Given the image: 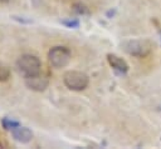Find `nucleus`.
Instances as JSON below:
<instances>
[{
	"instance_id": "nucleus-1",
	"label": "nucleus",
	"mask_w": 161,
	"mask_h": 149,
	"mask_svg": "<svg viewBox=\"0 0 161 149\" xmlns=\"http://www.w3.org/2000/svg\"><path fill=\"white\" fill-rule=\"evenodd\" d=\"M16 66L19 69V71L25 76H33L40 73L42 69V63L39 60V58H36L35 55H30V54H25L21 55L18 60H16Z\"/></svg>"
},
{
	"instance_id": "nucleus-2",
	"label": "nucleus",
	"mask_w": 161,
	"mask_h": 149,
	"mask_svg": "<svg viewBox=\"0 0 161 149\" xmlns=\"http://www.w3.org/2000/svg\"><path fill=\"white\" fill-rule=\"evenodd\" d=\"M63 83L64 85L74 91H80L84 90L88 86L89 83V78L87 74L78 71V70H69L67 73H64L63 75Z\"/></svg>"
},
{
	"instance_id": "nucleus-3",
	"label": "nucleus",
	"mask_w": 161,
	"mask_h": 149,
	"mask_svg": "<svg viewBox=\"0 0 161 149\" xmlns=\"http://www.w3.org/2000/svg\"><path fill=\"white\" fill-rule=\"evenodd\" d=\"M70 51L65 46H54L48 53V60L53 68H64L70 61Z\"/></svg>"
},
{
	"instance_id": "nucleus-4",
	"label": "nucleus",
	"mask_w": 161,
	"mask_h": 149,
	"mask_svg": "<svg viewBox=\"0 0 161 149\" xmlns=\"http://www.w3.org/2000/svg\"><path fill=\"white\" fill-rule=\"evenodd\" d=\"M151 48L152 46L147 40H128L123 43L125 51L136 58H143L148 55L151 51Z\"/></svg>"
},
{
	"instance_id": "nucleus-5",
	"label": "nucleus",
	"mask_w": 161,
	"mask_h": 149,
	"mask_svg": "<svg viewBox=\"0 0 161 149\" xmlns=\"http://www.w3.org/2000/svg\"><path fill=\"white\" fill-rule=\"evenodd\" d=\"M48 84H49L48 78L45 75H42L40 73L36 74V75L25 78V85L30 90H34V91H43V90H45Z\"/></svg>"
},
{
	"instance_id": "nucleus-6",
	"label": "nucleus",
	"mask_w": 161,
	"mask_h": 149,
	"mask_svg": "<svg viewBox=\"0 0 161 149\" xmlns=\"http://www.w3.org/2000/svg\"><path fill=\"white\" fill-rule=\"evenodd\" d=\"M11 135H13L14 140H16L18 143H21V144H26L33 139V131L29 128L21 126V125L13 129Z\"/></svg>"
},
{
	"instance_id": "nucleus-7",
	"label": "nucleus",
	"mask_w": 161,
	"mask_h": 149,
	"mask_svg": "<svg viewBox=\"0 0 161 149\" xmlns=\"http://www.w3.org/2000/svg\"><path fill=\"white\" fill-rule=\"evenodd\" d=\"M107 60L108 64L112 66V69L114 71H117L118 74H126L128 70V64L119 56L114 55V54H107Z\"/></svg>"
},
{
	"instance_id": "nucleus-8",
	"label": "nucleus",
	"mask_w": 161,
	"mask_h": 149,
	"mask_svg": "<svg viewBox=\"0 0 161 149\" xmlns=\"http://www.w3.org/2000/svg\"><path fill=\"white\" fill-rule=\"evenodd\" d=\"M1 125H3V128H4L5 130H13V129L20 126V121H19V120H15V119H13V118L5 116V118L1 119Z\"/></svg>"
},
{
	"instance_id": "nucleus-9",
	"label": "nucleus",
	"mask_w": 161,
	"mask_h": 149,
	"mask_svg": "<svg viewBox=\"0 0 161 149\" xmlns=\"http://www.w3.org/2000/svg\"><path fill=\"white\" fill-rule=\"evenodd\" d=\"M10 78V69L0 63V81H6Z\"/></svg>"
},
{
	"instance_id": "nucleus-10",
	"label": "nucleus",
	"mask_w": 161,
	"mask_h": 149,
	"mask_svg": "<svg viewBox=\"0 0 161 149\" xmlns=\"http://www.w3.org/2000/svg\"><path fill=\"white\" fill-rule=\"evenodd\" d=\"M62 24L65 25L67 28L75 29V28L79 26V20H77V19H67V20H62Z\"/></svg>"
},
{
	"instance_id": "nucleus-11",
	"label": "nucleus",
	"mask_w": 161,
	"mask_h": 149,
	"mask_svg": "<svg viewBox=\"0 0 161 149\" xmlns=\"http://www.w3.org/2000/svg\"><path fill=\"white\" fill-rule=\"evenodd\" d=\"M73 10L75 11V13H78V14H88V10H87V8L84 6V5H82V4H75L74 5V8H73Z\"/></svg>"
},
{
	"instance_id": "nucleus-12",
	"label": "nucleus",
	"mask_w": 161,
	"mask_h": 149,
	"mask_svg": "<svg viewBox=\"0 0 161 149\" xmlns=\"http://www.w3.org/2000/svg\"><path fill=\"white\" fill-rule=\"evenodd\" d=\"M11 19L15 20V21H18V23H20V24H31V23H33L30 19H26V18H24V16H16V15H13Z\"/></svg>"
},
{
	"instance_id": "nucleus-13",
	"label": "nucleus",
	"mask_w": 161,
	"mask_h": 149,
	"mask_svg": "<svg viewBox=\"0 0 161 149\" xmlns=\"http://www.w3.org/2000/svg\"><path fill=\"white\" fill-rule=\"evenodd\" d=\"M113 14H114V11H112V10H109V11L107 13V16L109 18V16H111V15H113Z\"/></svg>"
},
{
	"instance_id": "nucleus-14",
	"label": "nucleus",
	"mask_w": 161,
	"mask_h": 149,
	"mask_svg": "<svg viewBox=\"0 0 161 149\" xmlns=\"http://www.w3.org/2000/svg\"><path fill=\"white\" fill-rule=\"evenodd\" d=\"M160 34H161V33H160Z\"/></svg>"
}]
</instances>
